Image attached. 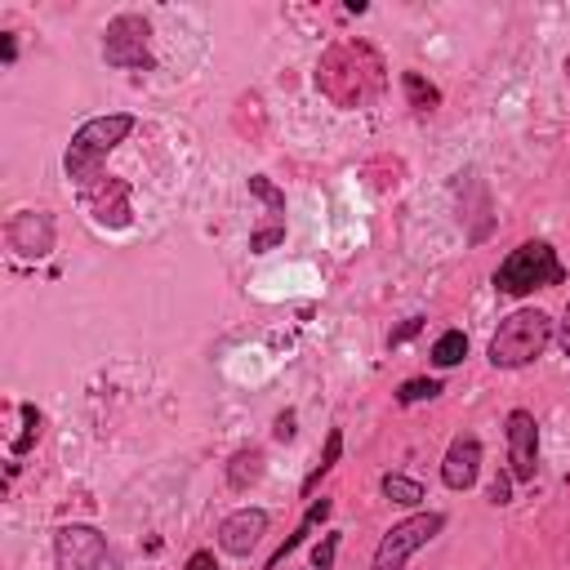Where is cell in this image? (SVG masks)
Instances as JSON below:
<instances>
[{
  "label": "cell",
  "instance_id": "cell-14",
  "mask_svg": "<svg viewBox=\"0 0 570 570\" xmlns=\"http://www.w3.org/2000/svg\"><path fill=\"white\" fill-rule=\"evenodd\" d=\"M263 472H267V459H263L258 445H240V450L227 459V485H232V490H249V485H258Z\"/></svg>",
  "mask_w": 570,
  "mask_h": 570
},
{
  "label": "cell",
  "instance_id": "cell-4",
  "mask_svg": "<svg viewBox=\"0 0 570 570\" xmlns=\"http://www.w3.org/2000/svg\"><path fill=\"white\" fill-rule=\"evenodd\" d=\"M566 285V263L548 240H521L499 267H494V289L508 298H525L534 289Z\"/></svg>",
  "mask_w": 570,
  "mask_h": 570
},
{
  "label": "cell",
  "instance_id": "cell-17",
  "mask_svg": "<svg viewBox=\"0 0 570 570\" xmlns=\"http://www.w3.org/2000/svg\"><path fill=\"white\" fill-rule=\"evenodd\" d=\"M379 490H383V499H392L401 508H419L423 503V485L414 476H405V472H383L379 476Z\"/></svg>",
  "mask_w": 570,
  "mask_h": 570
},
{
  "label": "cell",
  "instance_id": "cell-10",
  "mask_svg": "<svg viewBox=\"0 0 570 570\" xmlns=\"http://www.w3.org/2000/svg\"><path fill=\"white\" fill-rule=\"evenodd\" d=\"M4 240H9V249H13L18 258H27V263L45 258V254L53 249V214H49V209H18V214L9 218V227H4Z\"/></svg>",
  "mask_w": 570,
  "mask_h": 570
},
{
  "label": "cell",
  "instance_id": "cell-24",
  "mask_svg": "<svg viewBox=\"0 0 570 570\" xmlns=\"http://www.w3.org/2000/svg\"><path fill=\"white\" fill-rule=\"evenodd\" d=\"M490 503H494V508H508V503H512V472H494V481H490Z\"/></svg>",
  "mask_w": 570,
  "mask_h": 570
},
{
  "label": "cell",
  "instance_id": "cell-28",
  "mask_svg": "<svg viewBox=\"0 0 570 570\" xmlns=\"http://www.w3.org/2000/svg\"><path fill=\"white\" fill-rule=\"evenodd\" d=\"M0 58H4V67L18 62V36L13 31H0Z\"/></svg>",
  "mask_w": 570,
  "mask_h": 570
},
{
  "label": "cell",
  "instance_id": "cell-2",
  "mask_svg": "<svg viewBox=\"0 0 570 570\" xmlns=\"http://www.w3.org/2000/svg\"><path fill=\"white\" fill-rule=\"evenodd\" d=\"M134 129H138V120H134L129 111L89 116V120L71 134L67 151H62V174H67V183H71V187H85L89 178H98L102 165H107V156H111Z\"/></svg>",
  "mask_w": 570,
  "mask_h": 570
},
{
  "label": "cell",
  "instance_id": "cell-9",
  "mask_svg": "<svg viewBox=\"0 0 570 570\" xmlns=\"http://www.w3.org/2000/svg\"><path fill=\"white\" fill-rule=\"evenodd\" d=\"M503 441H508L512 481H534V472H539V423H534V414L530 410H508Z\"/></svg>",
  "mask_w": 570,
  "mask_h": 570
},
{
  "label": "cell",
  "instance_id": "cell-13",
  "mask_svg": "<svg viewBox=\"0 0 570 570\" xmlns=\"http://www.w3.org/2000/svg\"><path fill=\"white\" fill-rule=\"evenodd\" d=\"M330 512H334V499H325V494H321V499H312V503H307V512L298 517L294 534H289V539H285V543H281V548L267 557V566H263V570H281V561H285V557H289L298 543H307V539H312V530H321V525L330 521Z\"/></svg>",
  "mask_w": 570,
  "mask_h": 570
},
{
  "label": "cell",
  "instance_id": "cell-23",
  "mask_svg": "<svg viewBox=\"0 0 570 570\" xmlns=\"http://www.w3.org/2000/svg\"><path fill=\"white\" fill-rule=\"evenodd\" d=\"M334 552H338V530H325L321 543L312 548V570H334Z\"/></svg>",
  "mask_w": 570,
  "mask_h": 570
},
{
  "label": "cell",
  "instance_id": "cell-27",
  "mask_svg": "<svg viewBox=\"0 0 570 570\" xmlns=\"http://www.w3.org/2000/svg\"><path fill=\"white\" fill-rule=\"evenodd\" d=\"M183 570H223V566H218V557H214L209 548H196V552L183 561Z\"/></svg>",
  "mask_w": 570,
  "mask_h": 570
},
{
  "label": "cell",
  "instance_id": "cell-19",
  "mask_svg": "<svg viewBox=\"0 0 570 570\" xmlns=\"http://www.w3.org/2000/svg\"><path fill=\"white\" fill-rule=\"evenodd\" d=\"M445 387H441V379H405L401 387H396V405H419V401H432V396H441Z\"/></svg>",
  "mask_w": 570,
  "mask_h": 570
},
{
  "label": "cell",
  "instance_id": "cell-6",
  "mask_svg": "<svg viewBox=\"0 0 570 570\" xmlns=\"http://www.w3.org/2000/svg\"><path fill=\"white\" fill-rule=\"evenodd\" d=\"M441 530H445V512H414V517L396 521V525L379 539L370 570H405V561H410L419 548H428Z\"/></svg>",
  "mask_w": 570,
  "mask_h": 570
},
{
  "label": "cell",
  "instance_id": "cell-11",
  "mask_svg": "<svg viewBox=\"0 0 570 570\" xmlns=\"http://www.w3.org/2000/svg\"><path fill=\"white\" fill-rule=\"evenodd\" d=\"M267 525H272V517L263 508H236L218 521V548L227 557H249L258 548V539L267 534Z\"/></svg>",
  "mask_w": 570,
  "mask_h": 570
},
{
  "label": "cell",
  "instance_id": "cell-26",
  "mask_svg": "<svg viewBox=\"0 0 570 570\" xmlns=\"http://www.w3.org/2000/svg\"><path fill=\"white\" fill-rule=\"evenodd\" d=\"M294 423H298V414H294V410H281L276 423H272V436H276V441H294V432H298Z\"/></svg>",
  "mask_w": 570,
  "mask_h": 570
},
{
  "label": "cell",
  "instance_id": "cell-29",
  "mask_svg": "<svg viewBox=\"0 0 570 570\" xmlns=\"http://www.w3.org/2000/svg\"><path fill=\"white\" fill-rule=\"evenodd\" d=\"M557 343H561V352L570 356V303H566V312H561V321H557Z\"/></svg>",
  "mask_w": 570,
  "mask_h": 570
},
{
  "label": "cell",
  "instance_id": "cell-22",
  "mask_svg": "<svg viewBox=\"0 0 570 570\" xmlns=\"http://www.w3.org/2000/svg\"><path fill=\"white\" fill-rule=\"evenodd\" d=\"M276 245H285V223H267V227L249 232V254H267Z\"/></svg>",
  "mask_w": 570,
  "mask_h": 570
},
{
  "label": "cell",
  "instance_id": "cell-30",
  "mask_svg": "<svg viewBox=\"0 0 570 570\" xmlns=\"http://www.w3.org/2000/svg\"><path fill=\"white\" fill-rule=\"evenodd\" d=\"M561 71H566V80H570V53H566V62H561Z\"/></svg>",
  "mask_w": 570,
  "mask_h": 570
},
{
  "label": "cell",
  "instance_id": "cell-12",
  "mask_svg": "<svg viewBox=\"0 0 570 570\" xmlns=\"http://www.w3.org/2000/svg\"><path fill=\"white\" fill-rule=\"evenodd\" d=\"M476 476H481V436L459 432L441 459V481H445V490H472Z\"/></svg>",
  "mask_w": 570,
  "mask_h": 570
},
{
  "label": "cell",
  "instance_id": "cell-20",
  "mask_svg": "<svg viewBox=\"0 0 570 570\" xmlns=\"http://www.w3.org/2000/svg\"><path fill=\"white\" fill-rule=\"evenodd\" d=\"M18 414H22V432H18V436H13V445H9V450H13V459H18V454H27V450L36 445V436H40V410H36L31 401H22V405H18Z\"/></svg>",
  "mask_w": 570,
  "mask_h": 570
},
{
  "label": "cell",
  "instance_id": "cell-21",
  "mask_svg": "<svg viewBox=\"0 0 570 570\" xmlns=\"http://www.w3.org/2000/svg\"><path fill=\"white\" fill-rule=\"evenodd\" d=\"M249 196H258L276 218H285V191H281L267 174H249Z\"/></svg>",
  "mask_w": 570,
  "mask_h": 570
},
{
  "label": "cell",
  "instance_id": "cell-3",
  "mask_svg": "<svg viewBox=\"0 0 570 570\" xmlns=\"http://www.w3.org/2000/svg\"><path fill=\"white\" fill-rule=\"evenodd\" d=\"M552 334H557V321H552L548 312H539V307H517V312L503 316L499 330L490 334L485 356H490L494 370H521V365H534V361L548 352Z\"/></svg>",
  "mask_w": 570,
  "mask_h": 570
},
{
  "label": "cell",
  "instance_id": "cell-1",
  "mask_svg": "<svg viewBox=\"0 0 570 570\" xmlns=\"http://www.w3.org/2000/svg\"><path fill=\"white\" fill-rule=\"evenodd\" d=\"M316 89H321L338 111H361V107H370V102L383 98V89H387V62H383V53H379L370 40H361V36L334 40V45L321 53V62H316Z\"/></svg>",
  "mask_w": 570,
  "mask_h": 570
},
{
  "label": "cell",
  "instance_id": "cell-15",
  "mask_svg": "<svg viewBox=\"0 0 570 570\" xmlns=\"http://www.w3.org/2000/svg\"><path fill=\"white\" fill-rule=\"evenodd\" d=\"M338 459H343V428H330V432H325V450H321V459H316V468H312V472L303 476V485H298V490H303V499H312V494H316V485H321V476H330Z\"/></svg>",
  "mask_w": 570,
  "mask_h": 570
},
{
  "label": "cell",
  "instance_id": "cell-25",
  "mask_svg": "<svg viewBox=\"0 0 570 570\" xmlns=\"http://www.w3.org/2000/svg\"><path fill=\"white\" fill-rule=\"evenodd\" d=\"M423 325H428L423 316H410V321H401V325H396V330L387 334V347H401V343H405V338H414V334H419Z\"/></svg>",
  "mask_w": 570,
  "mask_h": 570
},
{
  "label": "cell",
  "instance_id": "cell-16",
  "mask_svg": "<svg viewBox=\"0 0 570 570\" xmlns=\"http://www.w3.org/2000/svg\"><path fill=\"white\" fill-rule=\"evenodd\" d=\"M401 89H405V102L414 111H436L441 107V89L423 71H401Z\"/></svg>",
  "mask_w": 570,
  "mask_h": 570
},
{
  "label": "cell",
  "instance_id": "cell-7",
  "mask_svg": "<svg viewBox=\"0 0 570 570\" xmlns=\"http://www.w3.org/2000/svg\"><path fill=\"white\" fill-rule=\"evenodd\" d=\"M107 534L85 521H67L53 530V570H102Z\"/></svg>",
  "mask_w": 570,
  "mask_h": 570
},
{
  "label": "cell",
  "instance_id": "cell-8",
  "mask_svg": "<svg viewBox=\"0 0 570 570\" xmlns=\"http://www.w3.org/2000/svg\"><path fill=\"white\" fill-rule=\"evenodd\" d=\"M85 214L98 223V227H129L134 223V200H129V183L116 178V174H98L89 178L85 187H76Z\"/></svg>",
  "mask_w": 570,
  "mask_h": 570
},
{
  "label": "cell",
  "instance_id": "cell-18",
  "mask_svg": "<svg viewBox=\"0 0 570 570\" xmlns=\"http://www.w3.org/2000/svg\"><path fill=\"white\" fill-rule=\"evenodd\" d=\"M468 356V334L463 330H445L436 343H432V365L436 370H450V365H459Z\"/></svg>",
  "mask_w": 570,
  "mask_h": 570
},
{
  "label": "cell",
  "instance_id": "cell-5",
  "mask_svg": "<svg viewBox=\"0 0 570 570\" xmlns=\"http://www.w3.org/2000/svg\"><path fill=\"white\" fill-rule=\"evenodd\" d=\"M102 62L120 67V71H151L156 53H151V22L134 9L116 13L102 31Z\"/></svg>",
  "mask_w": 570,
  "mask_h": 570
}]
</instances>
